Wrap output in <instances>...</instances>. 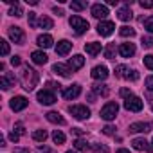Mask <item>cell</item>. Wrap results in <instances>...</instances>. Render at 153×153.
<instances>
[{
  "instance_id": "cell-1",
  "label": "cell",
  "mask_w": 153,
  "mask_h": 153,
  "mask_svg": "<svg viewBox=\"0 0 153 153\" xmlns=\"http://www.w3.org/2000/svg\"><path fill=\"white\" fill-rule=\"evenodd\" d=\"M38 72L36 70H33L31 67H24V70H22V85H24V88L27 90V92H31V90H34V87L38 85Z\"/></svg>"
},
{
  "instance_id": "cell-2",
  "label": "cell",
  "mask_w": 153,
  "mask_h": 153,
  "mask_svg": "<svg viewBox=\"0 0 153 153\" xmlns=\"http://www.w3.org/2000/svg\"><path fill=\"white\" fill-rule=\"evenodd\" d=\"M68 24H70V27L76 31V34H83L85 31H88V22L87 20H83L81 16H78V15H74V16H70V20H68Z\"/></svg>"
},
{
  "instance_id": "cell-3",
  "label": "cell",
  "mask_w": 153,
  "mask_h": 153,
  "mask_svg": "<svg viewBox=\"0 0 153 153\" xmlns=\"http://www.w3.org/2000/svg\"><path fill=\"white\" fill-rule=\"evenodd\" d=\"M117 112H119V105H117V103H106V105L101 108V117H103L105 121H112V119H115Z\"/></svg>"
},
{
  "instance_id": "cell-4",
  "label": "cell",
  "mask_w": 153,
  "mask_h": 153,
  "mask_svg": "<svg viewBox=\"0 0 153 153\" xmlns=\"http://www.w3.org/2000/svg\"><path fill=\"white\" fill-rule=\"evenodd\" d=\"M68 112H70L76 119H88V117H90V110H88L85 105H74V106H68Z\"/></svg>"
},
{
  "instance_id": "cell-5",
  "label": "cell",
  "mask_w": 153,
  "mask_h": 153,
  "mask_svg": "<svg viewBox=\"0 0 153 153\" xmlns=\"http://www.w3.org/2000/svg\"><path fill=\"white\" fill-rule=\"evenodd\" d=\"M124 108H126L128 112H140V110H142V99L131 96V97H128V99L124 101Z\"/></svg>"
},
{
  "instance_id": "cell-6",
  "label": "cell",
  "mask_w": 153,
  "mask_h": 153,
  "mask_svg": "<svg viewBox=\"0 0 153 153\" xmlns=\"http://www.w3.org/2000/svg\"><path fill=\"white\" fill-rule=\"evenodd\" d=\"M36 99L42 103V105H54L56 103V96L51 92V90H40L36 94Z\"/></svg>"
},
{
  "instance_id": "cell-7",
  "label": "cell",
  "mask_w": 153,
  "mask_h": 153,
  "mask_svg": "<svg viewBox=\"0 0 153 153\" xmlns=\"http://www.w3.org/2000/svg\"><path fill=\"white\" fill-rule=\"evenodd\" d=\"M27 105H29V101H27L24 96H16V97H13V99L9 101V106H11V110H15V112H20V110L27 108Z\"/></svg>"
},
{
  "instance_id": "cell-8",
  "label": "cell",
  "mask_w": 153,
  "mask_h": 153,
  "mask_svg": "<svg viewBox=\"0 0 153 153\" xmlns=\"http://www.w3.org/2000/svg\"><path fill=\"white\" fill-rule=\"evenodd\" d=\"M7 34H9V38H11L15 43H24V40H25V34H24V31H22L20 27H9Z\"/></svg>"
},
{
  "instance_id": "cell-9",
  "label": "cell",
  "mask_w": 153,
  "mask_h": 153,
  "mask_svg": "<svg viewBox=\"0 0 153 153\" xmlns=\"http://www.w3.org/2000/svg\"><path fill=\"white\" fill-rule=\"evenodd\" d=\"M67 65H68V68H70L72 72H74V70H79V68L85 65V58H83L81 54H76V56H72V58L68 59Z\"/></svg>"
},
{
  "instance_id": "cell-10",
  "label": "cell",
  "mask_w": 153,
  "mask_h": 153,
  "mask_svg": "<svg viewBox=\"0 0 153 153\" xmlns=\"http://www.w3.org/2000/svg\"><path fill=\"white\" fill-rule=\"evenodd\" d=\"M90 76H92L94 79H97V81H99V79H106V78H108V68H106L105 65H97V67L92 68Z\"/></svg>"
},
{
  "instance_id": "cell-11",
  "label": "cell",
  "mask_w": 153,
  "mask_h": 153,
  "mask_svg": "<svg viewBox=\"0 0 153 153\" xmlns=\"http://www.w3.org/2000/svg\"><path fill=\"white\" fill-rule=\"evenodd\" d=\"M81 94V87L79 85H72V87H68V88H65L63 92H61V96L65 97V99H76V97H78Z\"/></svg>"
},
{
  "instance_id": "cell-12",
  "label": "cell",
  "mask_w": 153,
  "mask_h": 153,
  "mask_svg": "<svg viewBox=\"0 0 153 153\" xmlns=\"http://www.w3.org/2000/svg\"><path fill=\"white\" fill-rule=\"evenodd\" d=\"M114 29H115L114 22H99V25H97V33L101 36H110L114 33Z\"/></svg>"
},
{
  "instance_id": "cell-13",
  "label": "cell",
  "mask_w": 153,
  "mask_h": 153,
  "mask_svg": "<svg viewBox=\"0 0 153 153\" xmlns=\"http://www.w3.org/2000/svg\"><path fill=\"white\" fill-rule=\"evenodd\" d=\"M92 16L94 18H106L108 16V7L103 4H94L92 6Z\"/></svg>"
},
{
  "instance_id": "cell-14",
  "label": "cell",
  "mask_w": 153,
  "mask_h": 153,
  "mask_svg": "<svg viewBox=\"0 0 153 153\" xmlns=\"http://www.w3.org/2000/svg\"><path fill=\"white\" fill-rule=\"evenodd\" d=\"M130 6H131V0L126 4V7H123V9H119V11H117V18H119V20L128 22V20H131V18H133V13H131Z\"/></svg>"
},
{
  "instance_id": "cell-15",
  "label": "cell",
  "mask_w": 153,
  "mask_h": 153,
  "mask_svg": "<svg viewBox=\"0 0 153 153\" xmlns=\"http://www.w3.org/2000/svg\"><path fill=\"white\" fill-rule=\"evenodd\" d=\"M15 81H16V79H15V76L7 72V74H4L2 78H0V87H2L4 90H9L11 87H15Z\"/></svg>"
},
{
  "instance_id": "cell-16",
  "label": "cell",
  "mask_w": 153,
  "mask_h": 153,
  "mask_svg": "<svg viewBox=\"0 0 153 153\" xmlns=\"http://www.w3.org/2000/svg\"><path fill=\"white\" fill-rule=\"evenodd\" d=\"M70 49H72V43H70L68 40H61V42H58V45H56V54L67 56V54L70 52Z\"/></svg>"
},
{
  "instance_id": "cell-17",
  "label": "cell",
  "mask_w": 153,
  "mask_h": 153,
  "mask_svg": "<svg viewBox=\"0 0 153 153\" xmlns=\"http://www.w3.org/2000/svg\"><path fill=\"white\" fill-rule=\"evenodd\" d=\"M119 54L123 58H131L135 54V45L133 43H121L119 45Z\"/></svg>"
},
{
  "instance_id": "cell-18",
  "label": "cell",
  "mask_w": 153,
  "mask_h": 153,
  "mask_svg": "<svg viewBox=\"0 0 153 153\" xmlns=\"http://www.w3.org/2000/svg\"><path fill=\"white\" fill-rule=\"evenodd\" d=\"M31 59H33V63H36V65H45L47 59H49V56H47L43 51H34V52L31 54Z\"/></svg>"
},
{
  "instance_id": "cell-19",
  "label": "cell",
  "mask_w": 153,
  "mask_h": 153,
  "mask_svg": "<svg viewBox=\"0 0 153 153\" xmlns=\"http://www.w3.org/2000/svg\"><path fill=\"white\" fill-rule=\"evenodd\" d=\"M149 128H151V124H148V123H133V124H130L131 133H146V131H149Z\"/></svg>"
},
{
  "instance_id": "cell-20",
  "label": "cell",
  "mask_w": 153,
  "mask_h": 153,
  "mask_svg": "<svg viewBox=\"0 0 153 153\" xmlns=\"http://www.w3.org/2000/svg\"><path fill=\"white\" fill-rule=\"evenodd\" d=\"M36 43H38L40 47H43V49H49V47H52L54 40H52L51 34H40V36L36 38Z\"/></svg>"
},
{
  "instance_id": "cell-21",
  "label": "cell",
  "mask_w": 153,
  "mask_h": 153,
  "mask_svg": "<svg viewBox=\"0 0 153 153\" xmlns=\"http://www.w3.org/2000/svg\"><path fill=\"white\" fill-rule=\"evenodd\" d=\"M131 146H133L135 149H139V151H142V149H148L149 153H153V149L148 146V140H146V139H133V140H131Z\"/></svg>"
},
{
  "instance_id": "cell-22",
  "label": "cell",
  "mask_w": 153,
  "mask_h": 153,
  "mask_svg": "<svg viewBox=\"0 0 153 153\" xmlns=\"http://www.w3.org/2000/svg\"><path fill=\"white\" fill-rule=\"evenodd\" d=\"M52 72H56V74H59V76H63V78H67V76H70V68H68V65H61V63H56V65H52Z\"/></svg>"
},
{
  "instance_id": "cell-23",
  "label": "cell",
  "mask_w": 153,
  "mask_h": 153,
  "mask_svg": "<svg viewBox=\"0 0 153 153\" xmlns=\"http://www.w3.org/2000/svg\"><path fill=\"white\" fill-rule=\"evenodd\" d=\"M85 51H87V54H90V56L94 58V56H97V54L101 52V43H97V42L87 43V45H85Z\"/></svg>"
},
{
  "instance_id": "cell-24",
  "label": "cell",
  "mask_w": 153,
  "mask_h": 153,
  "mask_svg": "<svg viewBox=\"0 0 153 153\" xmlns=\"http://www.w3.org/2000/svg\"><path fill=\"white\" fill-rule=\"evenodd\" d=\"M45 117H47L49 123H54V124H65V119H63L58 112H49Z\"/></svg>"
},
{
  "instance_id": "cell-25",
  "label": "cell",
  "mask_w": 153,
  "mask_h": 153,
  "mask_svg": "<svg viewBox=\"0 0 153 153\" xmlns=\"http://www.w3.org/2000/svg\"><path fill=\"white\" fill-rule=\"evenodd\" d=\"M92 90H94V94H97V96H103V97H106V96L110 94V88H108L106 85H101V83L94 85V87H92Z\"/></svg>"
},
{
  "instance_id": "cell-26",
  "label": "cell",
  "mask_w": 153,
  "mask_h": 153,
  "mask_svg": "<svg viewBox=\"0 0 153 153\" xmlns=\"http://www.w3.org/2000/svg\"><path fill=\"white\" fill-rule=\"evenodd\" d=\"M119 34L123 36V38H133L135 36V29H131V27H128V25H123L121 29H119Z\"/></svg>"
},
{
  "instance_id": "cell-27",
  "label": "cell",
  "mask_w": 153,
  "mask_h": 153,
  "mask_svg": "<svg viewBox=\"0 0 153 153\" xmlns=\"http://www.w3.org/2000/svg\"><path fill=\"white\" fill-rule=\"evenodd\" d=\"M38 25H40L42 29H52L54 22H52L49 16H42V18H40V22H38Z\"/></svg>"
},
{
  "instance_id": "cell-28",
  "label": "cell",
  "mask_w": 153,
  "mask_h": 153,
  "mask_svg": "<svg viewBox=\"0 0 153 153\" xmlns=\"http://www.w3.org/2000/svg\"><path fill=\"white\" fill-rule=\"evenodd\" d=\"M74 148H76V149H79V151H88V149H90L88 142H87V140H81V139L74 140Z\"/></svg>"
},
{
  "instance_id": "cell-29",
  "label": "cell",
  "mask_w": 153,
  "mask_h": 153,
  "mask_svg": "<svg viewBox=\"0 0 153 153\" xmlns=\"http://www.w3.org/2000/svg\"><path fill=\"white\" fill-rule=\"evenodd\" d=\"M128 72H130V68L124 67V65H117L115 67V76H117V78H126Z\"/></svg>"
},
{
  "instance_id": "cell-30",
  "label": "cell",
  "mask_w": 153,
  "mask_h": 153,
  "mask_svg": "<svg viewBox=\"0 0 153 153\" xmlns=\"http://www.w3.org/2000/svg\"><path fill=\"white\" fill-rule=\"evenodd\" d=\"M33 139L38 140V142H45V139H47V131H45V130H36V131L33 133Z\"/></svg>"
},
{
  "instance_id": "cell-31",
  "label": "cell",
  "mask_w": 153,
  "mask_h": 153,
  "mask_svg": "<svg viewBox=\"0 0 153 153\" xmlns=\"http://www.w3.org/2000/svg\"><path fill=\"white\" fill-rule=\"evenodd\" d=\"M114 56H115V43H108V47L105 49V58L114 59Z\"/></svg>"
},
{
  "instance_id": "cell-32",
  "label": "cell",
  "mask_w": 153,
  "mask_h": 153,
  "mask_svg": "<svg viewBox=\"0 0 153 153\" xmlns=\"http://www.w3.org/2000/svg\"><path fill=\"white\" fill-rule=\"evenodd\" d=\"M52 140H54L56 144H63V142H65V135H63L59 130H54V131H52Z\"/></svg>"
},
{
  "instance_id": "cell-33",
  "label": "cell",
  "mask_w": 153,
  "mask_h": 153,
  "mask_svg": "<svg viewBox=\"0 0 153 153\" xmlns=\"http://www.w3.org/2000/svg\"><path fill=\"white\" fill-rule=\"evenodd\" d=\"M0 54H2V56L9 54V43L6 40H0Z\"/></svg>"
},
{
  "instance_id": "cell-34",
  "label": "cell",
  "mask_w": 153,
  "mask_h": 153,
  "mask_svg": "<svg viewBox=\"0 0 153 153\" xmlns=\"http://www.w3.org/2000/svg\"><path fill=\"white\" fill-rule=\"evenodd\" d=\"M9 15H11V16H22V15H24V11H22V7H20V4H16V6H13V7L9 9Z\"/></svg>"
},
{
  "instance_id": "cell-35",
  "label": "cell",
  "mask_w": 153,
  "mask_h": 153,
  "mask_svg": "<svg viewBox=\"0 0 153 153\" xmlns=\"http://www.w3.org/2000/svg\"><path fill=\"white\" fill-rule=\"evenodd\" d=\"M70 7L74 11H83L87 7V2H70Z\"/></svg>"
},
{
  "instance_id": "cell-36",
  "label": "cell",
  "mask_w": 153,
  "mask_h": 153,
  "mask_svg": "<svg viewBox=\"0 0 153 153\" xmlns=\"http://www.w3.org/2000/svg\"><path fill=\"white\" fill-rule=\"evenodd\" d=\"M144 29H146L148 33H153V16H148V18L144 20Z\"/></svg>"
},
{
  "instance_id": "cell-37",
  "label": "cell",
  "mask_w": 153,
  "mask_h": 153,
  "mask_svg": "<svg viewBox=\"0 0 153 153\" xmlns=\"http://www.w3.org/2000/svg\"><path fill=\"white\" fill-rule=\"evenodd\" d=\"M29 25L31 27H38V20H36V13H29Z\"/></svg>"
},
{
  "instance_id": "cell-38",
  "label": "cell",
  "mask_w": 153,
  "mask_h": 153,
  "mask_svg": "<svg viewBox=\"0 0 153 153\" xmlns=\"http://www.w3.org/2000/svg\"><path fill=\"white\" fill-rule=\"evenodd\" d=\"M144 65H146L149 70H153V56H151V54L144 56Z\"/></svg>"
},
{
  "instance_id": "cell-39",
  "label": "cell",
  "mask_w": 153,
  "mask_h": 153,
  "mask_svg": "<svg viewBox=\"0 0 153 153\" xmlns=\"http://www.w3.org/2000/svg\"><path fill=\"white\" fill-rule=\"evenodd\" d=\"M126 79H130V81H137V79H139V72H137V70H130L128 76H126Z\"/></svg>"
},
{
  "instance_id": "cell-40",
  "label": "cell",
  "mask_w": 153,
  "mask_h": 153,
  "mask_svg": "<svg viewBox=\"0 0 153 153\" xmlns=\"http://www.w3.org/2000/svg\"><path fill=\"white\" fill-rule=\"evenodd\" d=\"M142 47H153V38L151 36H142Z\"/></svg>"
},
{
  "instance_id": "cell-41",
  "label": "cell",
  "mask_w": 153,
  "mask_h": 153,
  "mask_svg": "<svg viewBox=\"0 0 153 153\" xmlns=\"http://www.w3.org/2000/svg\"><path fill=\"white\" fill-rule=\"evenodd\" d=\"M139 4H140L142 9H151V7H153V2H151V0H140Z\"/></svg>"
},
{
  "instance_id": "cell-42",
  "label": "cell",
  "mask_w": 153,
  "mask_h": 153,
  "mask_svg": "<svg viewBox=\"0 0 153 153\" xmlns=\"http://www.w3.org/2000/svg\"><path fill=\"white\" fill-rule=\"evenodd\" d=\"M15 133H18V135H24V133H25V130H24V124H22V123H16V124H15Z\"/></svg>"
},
{
  "instance_id": "cell-43",
  "label": "cell",
  "mask_w": 153,
  "mask_h": 153,
  "mask_svg": "<svg viewBox=\"0 0 153 153\" xmlns=\"http://www.w3.org/2000/svg\"><path fill=\"white\" fill-rule=\"evenodd\" d=\"M103 133H105V135H114V133H115V128L110 126V124H106V126L103 128Z\"/></svg>"
},
{
  "instance_id": "cell-44",
  "label": "cell",
  "mask_w": 153,
  "mask_h": 153,
  "mask_svg": "<svg viewBox=\"0 0 153 153\" xmlns=\"http://www.w3.org/2000/svg\"><path fill=\"white\" fill-rule=\"evenodd\" d=\"M146 88L149 92H153V76H148V78H146Z\"/></svg>"
},
{
  "instance_id": "cell-45",
  "label": "cell",
  "mask_w": 153,
  "mask_h": 153,
  "mask_svg": "<svg viewBox=\"0 0 153 153\" xmlns=\"http://www.w3.org/2000/svg\"><path fill=\"white\" fill-rule=\"evenodd\" d=\"M20 63H22V59H20V56H13V58H11V65H13V67H18Z\"/></svg>"
},
{
  "instance_id": "cell-46",
  "label": "cell",
  "mask_w": 153,
  "mask_h": 153,
  "mask_svg": "<svg viewBox=\"0 0 153 153\" xmlns=\"http://www.w3.org/2000/svg\"><path fill=\"white\" fill-rule=\"evenodd\" d=\"M47 87H49L51 90H59V87H61V85H59V83H54V81H49V83H47Z\"/></svg>"
},
{
  "instance_id": "cell-47",
  "label": "cell",
  "mask_w": 153,
  "mask_h": 153,
  "mask_svg": "<svg viewBox=\"0 0 153 153\" xmlns=\"http://www.w3.org/2000/svg\"><path fill=\"white\" fill-rule=\"evenodd\" d=\"M119 94H121L123 97H126V99H128V97H131V90H128V88H121V92H119Z\"/></svg>"
},
{
  "instance_id": "cell-48",
  "label": "cell",
  "mask_w": 153,
  "mask_h": 153,
  "mask_svg": "<svg viewBox=\"0 0 153 153\" xmlns=\"http://www.w3.org/2000/svg\"><path fill=\"white\" fill-rule=\"evenodd\" d=\"M9 139H11L13 142H18V139H20V135H18V133H15V131H11V133H9Z\"/></svg>"
},
{
  "instance_id": "cell-49",
  "label": "cell",
  "mask_w": 153,
  "mask_h": 153,
  "mask_svg": "<svg viewBox=\"0 0 153 153\" xmlns=\"http://www.w3.org/2000/svg\"><path fill=\"white\" fill-rule=\"evenodd\" d=\"M94 148H96L97 151H103V153H108V148H106V146H94Z\"/></svg>"
},
{
  "instance_id": "cell-50",
  "label": "cell",
  "mask_w": 153,
  "mask_h": 153,
  "mask_svg": "<svg viewBox=\"0 0 153 153\" xmlns=\"http://www.w3.org/2000/svg\"><path fill=\"white\" fill-rule=\"evenodd\" d=\"M72 131H74L76 135H83V133H85V130H81V128H72Z\"/></svg>"
},
{
  "instance_id": "cell-51",
  "label": "cell",
  "mask_w": 153,
  "mask_h": 153,
  "mask_svg": "<svg viewBox=\"0 0 153 153\" xmlns=\"http://www.w3.org/2000/svg\"><path fill=\"white\" fill-rule=\"evenodd\" d=\"M38 153H51V149L43 146V148H38Z\"/></svg>"
},
{
  "instance_id": "cell-52",
  "label": "cell",
  "mask_w": 153,
  "mask_h": 153,
  "mask_svg": "<svg viewBox=\"0 0 153 153\" xmlns=\"http://www.w3.org/2000/svg\"><path fill=\"white\" fill-rule=\"evenodd\" d=\"M54 13H56L58 16H61V15H63V9H58V7H54Z\"/></svg>"
},
{
  "instance_id": "cell-53",
  "label": "cell",
  "mask_w": 153,
  "mask_h": 153,
  "mask_svg": "<svg viewBox=\"0 0 153 153\" xmlns=\"http://www.w3.org/2000/svg\"><path fill=\"white\" fill-rule=\"evenodd\" d=\"M108 6H117V0H108Z\"/></svg>"
},
{
  "instance_id": "cell-54",
  "label": "cell",
  "mask_w": 153,
  "mask_h": 153,
  "mask_svg": "<svg viewBox=\"0 0 153 153\" xmlns=\"http://www.w3.org/2000/svg\"><path fill=\"white\" fill-rule=\"evenodd\" d=\"M15 153H29V149H16Z\"/></svg>"
},
{
  "instance_id": "cell-55",
  "label": "cell",
  "mask_w": 153,
  "mask_h": 153,
  "mask_svg": "<svg viewBox=\"0 0 153 153\" xmlns=\"http://www.w3.org/2000/svg\"><path fill=\"white\" fill-rule=\"evenodd\" d=\"M115 153H130V151H128V149H124V148H123V149H117V151H115Z\"/></svg>"
},
{
  "instance_id": "cell-56",
  "label": "cell",
  "mask_w": 153,
  "mask_h": 153,
  "mask_svg": "<svg viewBox=\"0 0 153 153\" xmlns=\"http://www.w3.org/2000/svg\"><path fill=\"white\" fill-rule=\"evenodd\" d=\"M67 153H76V151H67Z\"/></svg>"
},
{
  "instance_id": "cell-57",
  "label": "cell",
  "mask_w": 153,
  "mask_h": 153,
  "mask_svg": "<svg viewBox=\"0 0 153 153\" xmlns=\"http://www.w3.org/2000/svg\"><path fill=\"white\" fill-rule=\"evenodd\" d=\"M151 110H153V103H151Z\"/></svg>"
}]
</instances>
